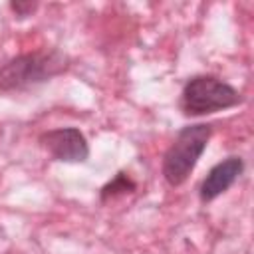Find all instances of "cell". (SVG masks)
Here are the masks:
<instances>
[{
	"label": "cell",
	"instance_id": "1",
	"mask_svg": "<svg viewBox=\"0 0 254 254\" xmlns=\"http://www.w3.org/2000/svg\"><path fill=\"white\" fill-rule=\"evenodd\" d=\"M69 65L67 56L58 50L50 52H26L10 58L0 67V91H26L52 77L64 73Z\"/></svg>",
	"mask_w": 254,
	"mask_h": 254
},
{
	"label": "cell",
	"instance_id": "2",
	"mask_svg": "<svg viewBox=\"0 0 254 254\" xmlns=\"http://www.w3.org/2000/svg\"><path fill=\"white\" fill-rule=\"evenodd\" d=\"M244 101L242 93L212 73H198L187 79L181 91L179 107L187 117H204L232 109Z\"/></svg>",
	"mask_w": 254,
	"mask_h": 254
},
{
	"label": "cell",
	"instance_id": "3",
	"mask_svg": "<svg viewBox=\"0 0 254 254\" xmlns=\"http://www.w3.org/2000/svg\"><path fill=\"white\" fill-rule=\"evenodd\" d=\"M210 137H212L210 123H190L177 133V137L165 151L161 165L163 179L167 181L169 187H181L190 177L202 153L206 151Z\"/></svg>",
	"mask_w": 254,
	"mask_h": 254
},
{
	"label": "cell",
	"instance_id": "4",
	"mask_svg": "<svg viewBox=\"0 0 254 254\" xmlns=\"http://www.w3.org/2000/svg\"><path fill=\"white\" fill-rule=\"evenodd\" d=\"M40 145L54 161L85 163L89 157V143L77 127H56L40 135Z\"/></svg>",
	"mask_w": 254,
	"mask_h": 254
},
{
	"label": "cell",
	"instance_id": "5",
	"mask_svg": "<svg viewBox=\"0 0 254 254\" xmlns=\"http://www.w3.org/2000/svg\"><path fill=\"white\" fill-rule=\"evenodd\" d=\"M244 173V159L238 155H230L222 161H218L206 177L198 185V198L200 202H212L220 194H224Z\"/></svg>",
	"mask_w": 254,
	"mask_h": 254
},
{
	"label": "cell",
	"instance_id": "6",
	"mask_svg": "<svg viewBox=\"0 0 254 254\" xmlns=\"http://www.w3.org/2000/svg\"><path fill=\"white\" fill-rule=\"evenodd\" d=\"M137 190V183L129 177V173L125 171H119L111 181H107L101 190H99V200L101 202H109V200H115L119 196H125V194H131Z\"/></svg>",
	"mask_w": 254,
	"mask_h": 254
},
{
	"label": "cell",
	"instance_id": "7",
	"mask_svg": "<svg viewBox=\"0 0 254 254\" xmlns=\"http://www.w3.org/2000/svg\"><path fill=\"white\" fill-rule=\"evenodd\" d=\"M8 8L12 10L14 16L24 18V16H32V14L36 12L38 2H32V0H16V2H10Z\"/></svg>",
	"mask_w": 254,
	"mask_h": 254
}]
</instances>
